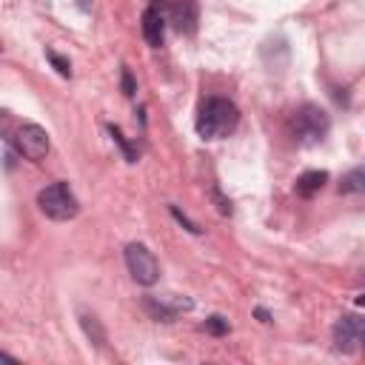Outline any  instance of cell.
Instances as JSON below:
<instances>
[{"instance_id":"obj_7","label":"cell","mask_w":365,"mask_h":365,"mask_svg":"<svg viewBox=\"0 0 365 365\" xmlns=\"http://www.w3.org/2000/svg\"><path fill=\"white\" fill-rule=\"evenodd\" d=\"M143 308L160 319V322H174L180 311H188L191 308V299H160V297H145L143 299Z\"/></svg>"},{"instance_id":"obj_10","label":"cell","mask_w":365,"mask_h":365,"mask_svg":"<svg viewBox=\"0 0 365 365\" xmlns=\"http://www.w3.org/2000/svg\"><path fill=\"white\" fill-rule=\"evenodd\" d=\"M325 182H328V171H305L297 180V194L299 197H314L317 191H322Z\"/></svg>"},{"instance_id":"obj_14","label":"cell","mask_w":365,"mask_h":365,"mask_svg":"<svg viewBox=\"0 0 365 365\" xmlns=\"http://www.w3.org/2000/svg\"><path fill=\"white\" fill-rule=\"evenodd\" d=\"M46 60L54 66V71L60 74V77H71V63L66 60V57H60L57 51H51V48H46Z\"/></svg>"},{"instance_id":"obj_4","label":"cell","mask_w":365,"mask_h":365,"mask_svg":"<svg viewBox=\"0 0 365 365\" xmlns=\"http://www.w3.org/2000/svg\"><path fill=\"white\" fill-rule=\"evenodd\" d=\"M125 265H128V274L134 277V282H140V285H154L160 279V262L143 242L125 245Z\"/></svg>"},{"instance_id":"obj_2","label":"cell","mask_w":365,"mask_h":365,"mask_svg":"<svg viewBox=\"0 0 365 365\" xmlns=\"http://www.w3.org/2000/svg\"><path fill=\"white\" fill-rule=\"evenodd\" d=\"M291 128H294V137L302 143V145H314L319 143L328 128H331V117L325 108H319L317 103H305L297 108L294 120H291Z\"/></svg>"},{"instance_id":"obj_21","label":"cell","mask_w":365,"mask_h":365,"mask_svg":"<svg viewBox=\"0 0 365 365\" xmlns=\"http://www.w3.org/2000/svg\"><path fill=\"white\" fill-rule=\"evenodd\" d=\"M80 9H83V11H88V9H91V0H80Z\"/></svg>"},{"instance_id":"obj_19","label":"cell","mask_w":365,"mask_h":365,"mask_svg":"<svg viewBox=\"0 0 365 365\" xmlns=\"http://www.w3.org/2000/svg\"><path fill=\"white\" fill-rule=\"evenodd\" d=\"M254 314H257V317H259V322H271V314H268V311H265V308H257V311H254Z\"/></svg>"},{"instance_id":"obj_3","label":"cell","mask_w":365,"mask_h":365,"mask_svg":"<svg viewBox=\"0 0 365 365\" xmlns=\"http://www.w3.org/2000/svg\"><path fill=\"white\" fill-rule=\"evenodd\" d=\"M37 205H40V211L48 220H57V222H66V220L77 217V211H80V202H77L74 191L68 188V182H51V185H46L37 194Z\"/></svg>"},{"instance_id":"obj_9","label":"cell","mask_w":365,"mask_h":365,"mask_svg":"<svg viewBox=\"0 0 365 365\" xmlns=\"http://www.w3.org/2000/svg\"><path fill=\"white\" fill-rule=\"evenodd\" d=\"M143 37L151 48H160L165 40V20H163L160 9H154V6H148L143 11Z\"/></svg>"},{"instance_id":"obj_11","label":"cell","mask_w":365,"mask_h":365,"mask_svg":"<svg viewBox=\"0 0 365 365\" xmlns=\"http://www.w3.org/2000/svg\"><path fill=\"white\" fill-rule=\"evenodd\" d=\"M80 325H83V334L97 345V348H106V328L100 325V319L94 314H80Z\"/></svg>"},{"instance_id":"obj_13","label":"cell","mask_w":365,"mask_h":365,"mask_svg":"<svg viewBox=\"0 0 365 365\" xmlns=\"http://www.w3.org/2000/svg\"><path fill=\"white\" fill-rule=\"evenodd\" d=\"M106 128H108V134H111V140H114V143L120 145V151H123V157H125V163H137V160H140V151H137V145H131V143H128V140L123 137V131H120L117 125H111V123H108Z\"/></svg>"},{"instance_id":"obj_16","label":"cell","mask_w":365,"mask_h":365,"mask_svg":"<svg viewBox=\"0 0 365 365\" xmlns=\"http://www.w3.org/2000/svg\"><path fill=\"white\" fill-rule=\"evenodd\" d=\"M120 86H123V94H125V97H134V94H137V83H134V77H131V68H128V66H123V68H120Z\"/></svg>"},{"instance_id":"obj_18","label":"cell","mask_w":365,"mask_h":365,"mask_svg":"<svg viewBox=\"0 0 365 365\" xmlns=\"http://www.w3.org/2000/svg\"><path fill=\"white\" fill-rule=\"evenodd\" d=\"M208 194H211V200L217 202V211H220V214H231V200H225V197L220 194V188H217V185H211V188H208Z\"/></svg>"},{"instance_id":"obj_22","label":"cell","mask_w":365,"mask_h":365,"mask_svg":"<svg viewBox=\"0 0 365 365\" xmlns=\"http://www.w3.org/2000/svg\"><path fill=\"white\" fill-rule=\"evenodd\" d=\"M0 51H3V46H0Z\"/></svg>"},{"instance_id":"obj_1","label":"cell","mask_w":365,"mask_h":365,"mask_svg":"<svg viewBox=\"0 0 365 365\" xmlns=\"http://www.w3.org/2000/svg\"><path fill=\"white\" fill-rule=\"evenodd\" d=\"M240 123V108L225 97H208L197 114V134L202 140H222Z\"/></svg>"},{"instance_id":"obj_17","label":"cell","mask_w":365,"mask_h":365,"mask_svg":"<svg viewBox=\"0 0 365 365\" xmlns=\"http://www.w3.org/2000/svg\"><path fill=\"white\" fill-rule=\"evenodd\" d=\"M171 217H174V220H177V222L185 228V231H191V234H200V231H202V228H200L197 222H191V220H188V217H185V214H182L177 205H171Z\"/></svg>"},{"instance_id":"obj_15","label":"cell","mask_w":365,"mask_h":365,"mask_svg":"<svg viewBox=\"0 0 365 365\" xmlns=\"http://www.w3.org/2000/svg\"><path fill=\"white\" fill-rule=\"evenodd\" d=\"M202 328H205L208 334H214V336H222V334H228V319L220 317V314H214V317H208V319L202 322Z\"/></svg>"},{"instance_id":"obj_5","label":"cell","mask_w":365,"mask_h":365,"mask_svg":"<svg viewBox=\"0 0 365 365\" xmlns=\"http://www.w3.org/2000/svg\"><path fill=\"white\" fill-rule=\"evenodd\" d=\"M14 148L26 157V160H43L51 148V140H48V131L37 123H23L14 134Z\"/></svg>"},{"instance_id":"obj_12","label":"cell","mask_w":365,"mask_h":365,"mask_svg":"<svg viewBox=\"0 0 365 365\" xmlns=\"http://www.w3.org/2000/svg\"><path fill=\"white\" fill-rule=\"evenodd\" d=\"M339 191H342V194H359V191H365V171H362V165L351 168V171L342 177Z\"/></svg>"},{"instance_id":"obj_20","label":"cell","mask_w":365,"mask_h":365,"mask_svg":"<svg viewBox=\"0 0 365 365\" xmlns=\"http://www.w3.org/2000/svg\"><path fill=\"white\" fill-rule=\"evenodd\" d=\"M0 362H17L14 356H9V354H0Z\"/></svg>"},{"instance_id":"obj_8","label":"cell","mask_w":365,"mask_h":365,"mask_svg":"<svg viewBox=\"0 0 365 365\" xmlns=\"http://www.w3.org/2000/svg\"><path fill=\"white\" fill-rule=\"evenodd\" d=\"M197 20H200V11H197V0H174L171 6V23L180 34H194L197 31Z\"/></svg>"},{"instance_id":"obj_6","label":"cell","mask_w":365,"mask_h":365,"mask_svg":"<svg viewBox=\"0 0 365 365\" xmlns=\"http://www.w3.org/2000/svg\"><path fill=\"white\" fill-rule=\"evenodd\" d=\"M362 336H365V325L356 314H345L336 319V325H334V348L336 351H342V354L359 351Z\"/></svg>"}]
</instances>
